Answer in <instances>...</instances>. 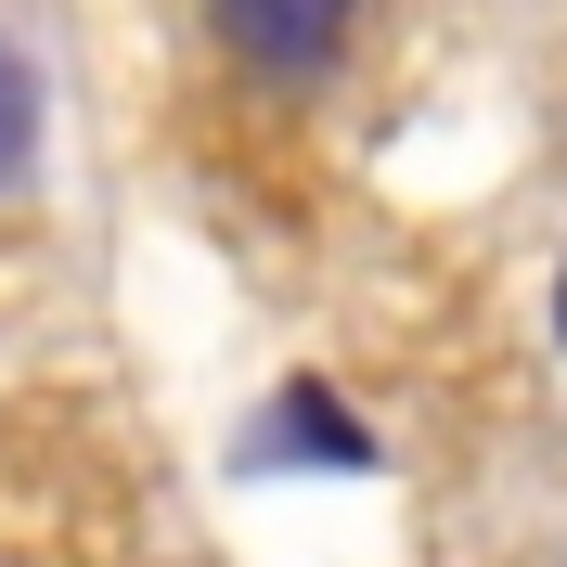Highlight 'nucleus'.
I'll return each mask as SVG.
<instances>
[{"label":"nucleus","mask_w":567,"mask_h":567,"mask_svg":"<svg viewBox=\"0 0 567 567\" xmlns=\"http://www.w3.org/2000/svg\"><path fill=\"white\" fill-rule=\"evenodd\" d=\"M39 142H52V91H39V52L0 39V194L39 181Z\"/></svg>","instance_id":"3"},{"label":"nucleus","mask_w":567,"mask_h":567,"mask_svg":"<svg viewBox=\"0 0 567 567\" xmlns=\"http://www.w3.org/2000/svg\"><path fill=\"white\" fill-rule=\"evenodd\" d=\"M207 27H219V52H233L246 78H271V91H310V78L349 65L361 0H207Z\"/></svg>","instance_id":"2"},{"label":"nucleus","mask_w":567,"mask_h":567,"mask_svg":"<svg viewBox=\"0 0 567 567\" xmlns=\"http://www.w3.org/2000/svg\"><path fill=\"white\" fill-rule=\"evenodd\" d=\"M233 477H374V425L349 413V388L284 374L246 413V439H233Z\"/></svg>","instance_id":"1"},{"label":"nucleus","mask_w":567,"mask_h":567,"mask_svg":"<svg viewBox=\"0 0 567 567\" xmlns=\"http://www.w3.org/2000/svg\"><path fill=\"white\" fill-rule=\"evenodd\" d=\"M555 349H567V271H555Z\"/></svg>","instance_id":"4"}]
</instances>
